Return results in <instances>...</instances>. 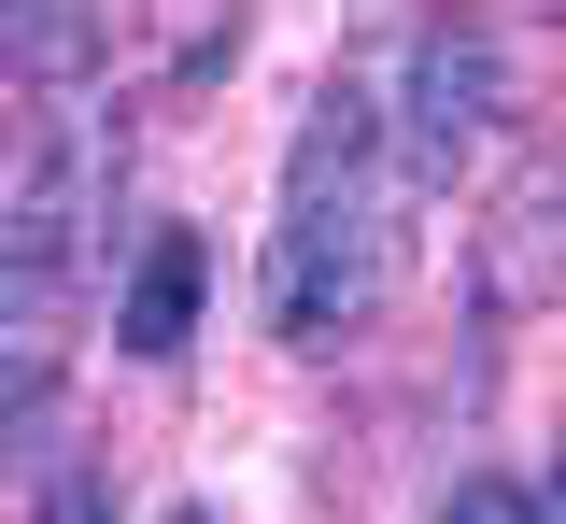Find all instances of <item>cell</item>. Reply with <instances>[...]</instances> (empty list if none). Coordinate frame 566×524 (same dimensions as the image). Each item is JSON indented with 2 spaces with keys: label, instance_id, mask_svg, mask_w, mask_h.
<instances>
[{
  "label": "cell",
  "instance_id": "cell-5",
  "mask_svg": "<svg viewBox=\"0 0 566 524\" xmlns=\"http://www.w3.org/2000/svg\"><path fill=\"white\" fill-rule=\"evenodd\" d=\"M114 57V0H0V72L14 85H85Z\"/></svg>",
  "mask_w": 566,
  "mask_h": 524
},
{
  "label": "cell",
  "instance_id": "cell-2",
  "mask_svg": "<svg viewBox=\"0 0 566 524\" xmlns=\"http://www.w3.org/2000/svg\"><path fill=\"white\" fill-rule=\"evenodd\" d=\"M495 128H510V43L482 14H424L411 72H397V170L411 185H453V170L495 156Z\"/></svg>",
  "mask_w": 566,
  "mask_h": 524
},
{
  "label": "cell",
  "instance_id": "cell-3",
  "mask_svg": "<svg viewBox=\"0 0 566 524\" xmlns=\"http://www.w3.org/2000/svg\"><path fill=\"white\" fill-rule=\"evenodd\" d=\"M71 255H85V170L71 156H29L0 185V312H57Z\"/></svg>",
  "mask_w": 566,
  "mask_h": 524
},
{
  "label": "cell",
  "instance_id": "cell-7",
  "mask_svg": "<svg viewBox=\"0 0 566 524\" xmlns=\"http://www.w3.org/2000/svg\"><path fill=\"white\" fill-rule=\"evenodd\" d=\"M43 524H114V496H99V482L71 468V482H57V511H43Z\"/></svg>",
  "mask_w": 566,
  "mask_h": 524
},
{
  "label": "cell",
  "instance_id": "cell-9",
  "mask_svg": "<svg viewBox=\"0 0 566 524\" xmlns=\"http://www.w3.org/2000/svg\"><path fill=\"white\" fill-rule=\"evenodd\" d=\"M156 524H212V511H156Z\"/></svg>",
  "mask_w": 566,
  "mask_h": 524
},
{
  "label": "cell",
  "instance_id": "cell-8",
  "mask_svg": "<svg viewBox=\"0 0 566 524\" xmlns=\"http://www.w3.org/2000/svg\"><path fill=\"white\" fill-rule=\"evenodd\" d=\"M553 524H566V468H553Z\"/></svg>",
  "mask_w": 566,
  "mask_h": 524
},
{
  "label": "cell",
  "instance_id": "cell-6",
  "mask_svg": "<svg viewBox=\"0 0 566 524\" xmlns=\"http://www.w3.org/2000/svg\"><path fill=\"white\" fill-rule=\"evenodd\" d=\"M439 524H553V496H524V482H453Z\"/></svg>",
  "mask_w": 566,
  "mask_h": 524
},
{
  "label": "cell",
  "instance_id": "cell-4",
  "mask_svg": "<svg viewBox=\"0 0 566 524\" xmlns=\"http://www.w3.org/2000/svg\"><path fill=\"white\" fill-rule=\"evenodd\" d=\"M199 298H212V241H199V227H156L142 270L114 284V340H128L142 369H170V355L199 340Z\"/></svg>",
  "mask_w": 566,
  "mask_h": 524
},
{
  "label": "cell",
  "instance_id": "cell-1",
  "mask_svg": "<svg viewBox=\"0 0 566 524\" xmlns=\"http://www.w3.org/2000/svg\"><path fill=\"white\" fill-rule=\"evenodd\" d=\"M397 114L368 99V72H326L312 85V128L283 156V227H270V326L297 355H326L340 326L382 312L397 255H411V170H382Z\"/></svg>",
  "mask_w": 566,
  "mask_h": 524
}]
</instances>
